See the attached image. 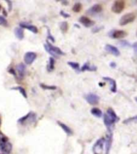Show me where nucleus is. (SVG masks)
Here are the masks:
<instances>
[{
	"label": "nucleus",
	"mask_w": 137,
	"mask_h": 154,
	"mask_svg": "<svg viewBox=\"0 0 137 154\" xmlns=\"http://www.w3.org/2000/svg\"><path fill=\"white\" fill-rule=\"evenodd\" d=\"M0 149L3 154H9L11 152L12 145L4 135L0 132Z\"/></svg>",
	"instance_id": "1"
},
{
	"label": "nucleus",
	"mask_w": 137,
	"mask_h": 154,
	"mask_svg": "<svg viewBox=\"0 0 137 154\" xmlns=\"http://www.w3.org/2000/svg\"><path fill=\"white\" fill-rule=\"evenodd\" d=\"M68 64H69L72 68H74L75 70H76V71H79V64L78 63L68 62Z\"/></svg>",
	"instance_id": "23"
},
{
	"label": "nucleus",
	"mask_w": 137,
	"mask_h": 154,
	"mask_svg": "<svg viewBox=\"0 0 137 154\" xmlns=\"http://www.w3.org/2000/svg\"><path fill=\"white\" fill-rule=\"evenodd\" d=\"M103 143H104V139L103 138H101V139L98 140L96 141V143L94 144L93 146L94 154H101V152L103 151Z\"/></svg>",
	"instance_id": "5"
},
{
	"label": "nucleus",
	"mask_w": 137,
	"mask_h": 154,
	"mask_svg": "<svg viewBox=\"0 0 137 154\" xmlns=\"http://www.w3.org/2000/svg\"><path fill=\"white\" fill-rule=\"evenodd\" d=\"M42 87H43V88H50V89L55 88V87H48V86H43V85H42Z\"/></svg>",
	"instance_id": "31"
},
{
	"label": "nucleus",
	"mask_w": 137,
	"mask_h": 154,
	"mask_svg": "<svg viewBox=\"0 0 137 154\" xmlns=\"http://www.w3.org/2000/svg\"><path fill=\"white\" fill-rule=\"evenodd\" d=\"M120 44H123L122 47H131L130 43L127 41H122V42H120Z\"/></svg>",
	"instance_id": "28"
},
{
	"label": "nucleus",
	"mask_w": 137,
	"mask_h": 154,
	"mask_svg": "<svg viewBox=\"0 0 137 154\" xmlns=\"http://www.w3.org/2000/svg\"><path fill=\"white\" fill-rule=\"evenodd\" d=\"M14 89H17V90H19V91L22 93V95L23 96V97H25V98H26V97H27V96H26V90H25L23 88H22V87H16V88H14Z\"/></svg>",
	"instance_id": "24"
},
{
	"label": "nucleus",
	"mask_w": 137,
	"mask_h": 154,
	"mask_svg": "<svg viewBox=\"0 0 137 154\" xmlns=\"http://www.w3.org/2000/svg\"><path fill=\"white\" fill-rule=\"evenodd\" d=\"M109 35L113 38H124L125 36L127 35V33H126L124 31L119 30V31H110Z\"/></svg>",
	"instance_id": "9"
},
{
	"label": "nucleus",
	"mask_w": 137,
	"mask_h": 154,
	"mask_svg": "<svg viewBox=\"0 0 137 154\" xmlns=\"http://www.w3.org/2000/svg\"><path fill=\"white\" fill-rule=\"evenodd\" d=\"M105 50L108 53H110V54L113 55H115V56H119L120 55V52L118 50V48L112 45H110V44H107L105 46Z\"/></svg>",
	"instance_id": "11"
},
{
	"label": "nucleus",
	"mask_w": 137,
	"mask_h": 154,
	"mask_svg": "<svg viewBox=\"0 0 137 154\" xmlns=\"http://www.w3.org/2000/svg\"><path fill=\"white\" fill-rule=\"evenodd\" d=\"M44 48L48 52L50 53V55H52L53 56H55V55H64V52L62 51V50H60L59 48H56V47H54L53 45L50 44V43H46L44 45Z\"/></svg>",
	"instance_id": "3"
},
{
	"label": "nucleus",
	"mask_w": 137,
	"mask_h": 154,
	"mask_svg": "<svg viewBox=\"0 0 137 154\" xmlns=\"http://www.w3.org/2000/svg\"><path fill=\"white\" fill-rule=\"evenodd\" d=\"M80 10H81V4L79 3V2H77V3H75L74 5V7H73V11L75 12H79Z\"/></svg>",
	"instance_id": "25"
},
{
	"label": "nucleus",
	"mask_w": 137,
	"mask_h": 154,
	"mask_svg": "<svg viewBox=\"0 0 137 154\" xmlns=\"http://www.w3.org/2000/svg\"><path fill=\"white\" fill-rule=\"evenodd\" d=\"M125 7V2L123 1H115L113 3L112 7H111V11L115 14H119L120 12L123 11V10L124 9Z\"/></svg>",
	"instance_id": "4"
},
{
	"label": "nucleus",
	"mask_w": 137,
	"mask_h": 154,
	"mask_svg": "<svg viewBox=\"0 0 137 154\" xmlns=\"http://www.w3.org/2000/svg\"><path fill=\"white\" fill-rule=\"evenodd\" d=\"M103 79L110 83L111 91H112V92H116V91H117V86H116V82H115V79H111L110 77H103Z\"/></svg>",
	"instance_id": "14"
},
{
	"label": "nucleus",
	"mask_w": 137,
	"mask_h": 154,
	"mask_svg": "<svg viewBox=\"0 0 137 154\" xmlns=\"http://www.w3.org/2000/svg\"><path fill=\"white\" fill-rule=\"evenodd\" d=\"M110 66H111V67H115V63H110Z\"/></svg>",
	"instance_id": "32"
},
{
	"label": "nucleus",
	"mask_w": 137,
	"mask_h": 154,
	"mask_svg": "<svg viewBox=\"0 0 137 154\" xmlns=\"http://www.w3.org/2000/svg\"><path fill=\"white\" fill-rule=\"evenodd\" d=\"M107 114H108L110 117H111L113 119V120H115V121H117V120H119V117L117 116V115L115 114V112H114V111L111 109V108H108V111H107Z\"/></svg>",
	"instance_id": "21"
},
{
	"label": "nucleus",
	"mask_w": 137,
	"mask_h": 154,
	"mask_svg": "<svg viewBox=\"0 0 137 154\" xmlns=\"http://www.w3.org/2000/svg\"><path fill=\"white\" fill-rule=\"evenodd\" d=\"M101 11H102V6L99 4H95L91 8H89L87 10V13L90 14V15H94V14H98V13H99Z\"/></svg>",
	"instance_id": "10"
},
{
	"label": "nucleus",
	"mask_w": 137,
	"mask_h": 154,
	"mask_svg": "<svg viewBox=\"0 0 137 154\" xmlns=\"http://www.w3.org/2000/svg\"><path fill=\"white\" fill-rule=\"evenodd\" d=\"M20 26H21L22 27H24V28L28 29L29 31H31V32H33V33H38V28H37L35 26H34V25L25 23H20Z\"/></svg>",
	"instance_id": "16"
},
{
	"label": "nucleus",
	"mask_w": 137,
	"mask_h": 154,
	"mask_svg": "<svg viewBox=\"0 0 137 154\" xmlns=\"http://www.w3.org/2000/svg\"><path fill=\"white\" fill-rule=\"evenodd\" d=\"M79 22L81 23L83 25H84L87 27H89V26L94 25V22L91 21V19H89L88 18H87L85 16H82L80 19H79Z\"/></svg>",
	"instance_id": "15"
},
{
	"label": "nucleus",
	"mask_w": 137,
	"mask_h": 154,
	"mask_svg": "<svg viewBox=\"0 0 137 154\" xmlns=\"http://www.w3.org/2000/svg\"><path fill=\"white\" fill-rule=\"evenodd\" d=\"M36 57H37V55L35 53L29 51V52H26L24 55V61L26 64H31L35 60Z\"/></svg>",
	"instance_id": "6"
},
{
	"label": "nucleus",
	"mask_w": 137,
	"mask_h": 154,
	"mask_svg": "<svg viewBox=\"0 0 137 154\" xmlns=\"http://www.w3.org/2000/svg\"><path fill=\"white\" fill-rule=\"evenodd\" d=\"M135 100L137 102V97H135Z\"/></svg>",
	"instance_id": "33"
},
{
	"label": "nucleus",
	"mask_w": 137,
	"mask_h": 154,
	"mask_svg": "<svg viewBox=\"0 0 137 154\" xmlns=\"http://www.w3.org/2000/svg\"><path fill=\"white\" fill-rule=\"evenodd\" d=\"M61 29H62L63 31H66L67 29V23L66 22H62L61 23Z\"/></svg>",
	"instance_id": "27"
},
{
	"label": "nucleus",
	"mask_w": 137,
	"mask_h": 154,
	"mask_svg": "<svg viewBox=\"0 0 137 154\" xmlns=\"http://www.w3.org/2000/svg\"><path fill=\"white\" fill-rule=\"evenodd\" d=\"M97 69V67L96 66H91L88 63H84V66L82 67L81 71L82 72H84V71H90V72H93V71H96Z\"/></svg>",
	"instance_id": "18"
},
{
	"label": "nucleus",
	"mask_w": 137,
	"mask_h": 154,
	"mask_svg": "<svg viewBox=\"0 0 137 154\" xmlns=\"http://www.w3.org/2000/svg\"><path fill=\"white\" fill-rule=\"evenodd\" d=\"M137 122V116H132V117L127 118V120H123V124L125 125H127V124H130V123H135Z\"/></svg>",
	"instance_id": "22"
},
{
	"label": "nucleus",
	"mask_w": 137,
	"mask_h": 154,
	"mask_svg": "<svg viewBox=\"0 0 137 154\" xmlns=\"http://www.w3.org/2000/svg\"><path fill=\"white\" fill-rule=\"evenodd\" d=\"M16 71L18 72V75H19V78L20 79H23L25 75V73H26V67H25V65L23 63H19V64L17 65L16 67Z\"/></svg>",
	"instance_id": "13"
},
{
	"label": "nucleus",
	"mask_w": 137,
	"mask_h": 154,
	"mask_svg": "<svg viewBox=\"0 0 137 154\" xmlns=\"http://www.w3.org/2000/svg\"><path fill=\"white\" fill-rule=\"evenodd\" d=\"M0 25H2V26H7V21L4 17L0 16Z\"/></svg>",
	"instance_id": "26"
},
{
	"label": "nucleus",
	"mask_w": 137,
	"mask_h": 154,
	"mask_svg": "<svg viewBox=\"0 0 137 154\" xmlns=\"http://www.w3.org/2000/svg\"><path fill=\"white\" fill-rule=\"evenodd\" d=\"M135 19V14L134 13H127L120 18V26H125V25L134 21Z\"/></svg>",
	"instance_id": "2"
},
{
	"label": "nucleus",
	"mask_w": 137,
	"mask_h": 154,
	"mask_svg": "<svg viewBox=\"0 0 137 154\" xmlns=\"http://www.w3.org/2000/svg\"><path fill=\"white\" fill-rule=\"evenodd\" d=\"M14 35L19 39H23L24 37L23 30L21 27H16L14 29Z\"/></svg>",
	"instance_id": "17"
},
{
	"label": "nucleus",
	"mask_w": 137,
	"mask_h": 154,
	"mask_svg": "<svg viewBox=\"0 0 137 154\" xmlns=\"http://www.w3.org/2000/svg\"><path fill=\"white\" fill-rule=\"evenodd\" d=\"M85 99H86V100L90 104H97L99 103V96L96 94L93 93H90L88 95H87L85 96Z\"/></svg>",
	"instance_id": "8"
},
{
	"label": "nucleus",
	"mask_w": 137,
	"mask_h": 154,
	"mask_svg": "<svg viewBox=\"0 0 137 154\" xmlns=\"http://www.w3.org/2000/svg\"><path fill=\"white\" fill-rule=\"evenodd\" d=\"M91 113L93 116H96V117H99V118L101 117V116H102V115H103L102 111H101L99 108H91Z\"/></svg>",
	"instance_id": "19"
},
{
	"label": "nucleus",
	"mask_w": 137,
	"mask_h": 154,
	"mask_svg": "<svg viewBox=\"0 0 137 154\" xmlns=\"http://www.w3.org/2000/svg\"><path fill=\"white\" fill-rule=\"evenodd\" d=\"M105 140V154L110 153L111 148V144H112V135L111 133H108L106 136Z\"/></svg>",
	"instance_id": "7"
},
{
	"label": "nucleus",
	"mask_w": 137,
	"mask_h": 154,
	"mask_svg": "<svg viewBox=\"0 0 137 154\" xmlns=\"http://www.w3.org/2000/svg\"><path fill=\"white\" fill-rule=\"evenodd\" d=\"M103 121H104V125L108 128V130H109V131H110L111 127L115 123V120H113L111 117H110L107 113L103 116Z\"/></svg>",
	"instance_id": "12"
},
{
	"label": "nucleus",
	"mask_w": 137,
	"mask_h": 154,
	"mask_svg": "<svg viewBox=\"0 0 137 154\" xmlns=\"http://www.w3.org/2000/svg\"><path fill=\"white\" fill-rule=\"evenodd\" d=\"M136 35H137V33H136Z\"/></svg>",
	"instance_id": "34"
},
{
	"label": "nucleus",
	"mask_w": 137,
	"mask_h": 154,
	"mask_svg": "<svg viewBox=\"0 0 137 154\" xmlns=\"http://www.w3.org/2000/svg\"><path fill=\"white\" fill-rule=\"evenodd\" d=\"M58 124L59 125L60 127L62 128V130H63V131H64V132H66L67 135H69V136H70V135L72 134V129H71V128H70L68 126H67V125H64V124H62V123H61V122H58Z\"/></svg>",
	"instance_id": "20"
},
{
	"label": "nucleus",
	"mask_w": 137,
	"mask_h": 154,
	"mask_svg": "<svg viewBox=\"0 0 137 154\" xmlns=\"http://www.w3.org/2000/svg\"><path fill=\"white\" fill-rule=\"evenodd\" d=\"M132 48L134 49L135 54V55H136L137 57V42H135V43H134L132 44Z\"/></svg>",
	"instance_id": "30"
},
{
	"label": "nucleus",
	"mask_w": 137,
	"mask_h": 154,
	"mask_svg": "<svg viewBox=\"0 0 137 154\" xmlns=\"http://www.w3.org/2000/svg\"><path fill=\"white\" fill-rule=\"evenodd\" d=\"M50 70H52L54 68V59L53 58H50Z\"/></svg>",
	"instance_id": "29"
}]
</instances>
